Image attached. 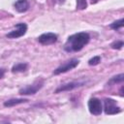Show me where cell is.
<instances>
[{
  "label": "cell",
  "instance_id": "1",
  "mask_svg": "<svg viewBox=\"0 0 124 124\" xmlns=\"http://www.w3.org/2000/svg\"><path fill=\"white\" fill-rule=\"evenodd\" d=\"M90 36L86 32H79L71 35L64 45V49L67 52H75L81 50L89 42Z\"/></svg>",
  "mask_w": 124,
  "mask_h": 124
},
{
  "label": "cell",
  "instance_id": "2",
  "mask_svg": "<svg viewBox=\"0 0 124 124\" xmlns=\"http://www.w3.org/2000/svg\"><path fill=\"white\" fill-rule=\"evenodd\" d=\"M104 109H105L106 114H109V115L116 114V113H119L121 111L120 108L116 104V101H114L113 99H110V98L105 99V101H104Z\"/></svg>",
  "mask_w": 124,
  "mask_h": 124
},
{
  "label": "cell",
  "instance_id": "3",
  "mask_svg": "<svg viewBox=\"0 0 124 124\" xmlns=\"http://www.w3.org/2000/svg\"><path fill=\"white\" fill-rule=\"evenodd\" d=\"M78 60L76 59V58H73V59H70L68 60L67 62H65L64 64L60 65L58 68H56L53 72L54 75H59V74H62V73H66V72H69L71 70H73L74 68H76L78 65Z\"/></svg>",
  "mask_w": 124,
  "mask_h": 124
},
{
  "label": "cell",
  "instance_id": "4",
  "mask_svg": "<svg viewBox=\"0 0 124 124\" xmlns=\"http://www.w3.org/2000/svg\"><path fill=\"white\" fill-rule=\"evenodd\" d=\"M44 82L43 80H38L36 82H34L33 84H30V85H27L23 88H21L19 90V94L20 95H33L35 93H37L43 86Z\"/></svg>",
  "mask_w": 124,
  "mask_h": 124
},
{
  "label": "cell",
  "instance_id": "5",
  "mask_svg": "<svg viewBox=\"0 0 124 124\" xmlns=\"http://www.w3.org/2000/svg\"><path fill=\"white\" fill-rule=\"evenodd\" d=\"M88 109L91 114L93 115H100L103 110L102 103L97 98H91L88 101Z\"/></svg>",
  "mask_w": 124,
  "mask_h": 124
},
{
  "label": "cell",
  "instance_id": "6",
  "mask_svg": "<svg viewBox=\"0 0 124 124\" xmlns=\"http://www.w3.org/2000/svg\"><path fill=\"white\" fill-rule=\"evenodd\" d=\"M26 31H27V25L25 23L20 22V23L16 24V29L8 33L6 36L7 38H10V39H16V38L23 36L26 33Z\"/></svg>",
  "mask_w": 124,
  "mask_h": 124
},
{
  "label": "cell",
  "instance_id": "7",
  "mask_svg": "<svg viewBox=\"0 0 124 124\" xmlns=\"http://www.w3.org/2000/svg\"><path fill=\"white\" fill-rule=\"evenodd\" d=\"M38 41L40 44L44 45V46H47V45H52L57 41V35L51 32L48 33H44L41 36H39Z\"/></svg>",
  "mask_w": 124,
  "mask_h": 124
},
{
  "label": "cell",
  "instance_id": "8",
  "mask_svg": "<svg viewBox=\"0 0 124 124\" xmlns=\"http://www.w3.org/2000/svg\"><path fill=\"white\" fill-rule=\"evenodd\" d=\"M84 84H85L84 81H72V82H69V83H66V84H63V85L59 86L55 90V93L64 92V91H70V90H73L75 88L80 87V86H82Z\"/></svg>",
  "mask_w": 124,
  "mask_h": 124
},
{
  "label": "cell",
  "instance_id": "9",
  "mask_svg": "<svg viewBox=\"0 0 124 124\" xmlns=\"http://www.w3.org/2000/svg\"><path fill=\"white\" fill-rule=\"evenodd\" d=\"M14 7L18 13H25L29 9V3L27 0H17L15 2Z\"/></svg>",
  "mask_w": 124,
  "mask_h": 124
},
{
  "label": "cell",
  "instance_id": "10",
  "mask_svg": "<svg viewBox=\"0 0 124 124\" xmlns=\"http://www.w3.org/2000/svg\"><path fill=\"white\" fill-rule=\"evenodd\" d=\"M25 102H27L26 99H22V98L17 99V98H15V99L7 100V101L4 103V106H5V107H8V108H11V107H14V106H16V105L25 103Z\"/></svg>",
  "mask_w": 124,
  "mask_h": 124
},
{
  "label": "cell",
  "instance_id": "11",
  "mask_svg": "<svg viewBox=\"0 0 124 124\" xmlns=\"http://www.w3.org/2000/svg\"><path fill=\"white\" fill-rule=\"evenodd\" d=\"M28 65L26 63H18L16 64L15 66H13L12 68V72L13 73H20V72H24L27 70Z\"/></svg>",
  "mask_w": 124,
  "mask_h": 124
},
{
  "label": "cell",
  "instance_id": "12",
  "mask_svg": "<svg viewBox=\"0 0 124 124\" xmlns=\"http://www.w3.org/2000/svg\"><path fill=\"white\" fill-rule=\"evenodd\" d=\"M123 22H124L123 18H120L119 20H116V21L112 22V23L109 25V27H110L111 29H113V30H118V29H120V28L123 27Z\"/></svg>",
  "mask_w": 124,
  "mask_h": 124
},
{
  "label": "cell",
  "instance_id": "13",
  "mask_svg": "<svg viewBox=\"0 0 124 124\" xmlns=\"http://www.w3.org/2000/svg\"><path fill=\"white\" fill-rule=\"evenodd\" d=\"M123 74H120V75H117L113 78H110V80L108 82V84H111V83H119V82H122L123 81Z\"/></svg>",
  "mask_w": 124,
  "mask_h": 124
},
{
  "label": "cell",
  "instance_id": "14",
  "mask_svg": "<svg viewBox=\"0 0 124 124\" xmlns=\"http://www.w3.org/2000/svg\"><path fill=\"white\" fill-rule=\"evenodd\" d=\"M87 7L86 0H77V9L78 10H84Z\"/></svg>",
  "mask_w": 124,
  "mask_h": 124
},
{
  "label": "cell",
  "instance_id": "15",
  "mask_svg": "<svg viewBox=\"0 0 124 124\" xmlns=\"http://www.w3.org/2000/svg\"><path fill=\"white\" fill-rule=\"evenodd\" d=\"M100 61H101V57H100V56H94L93 58L89 59L88 64H89L90 66H94V65L99 64V62H100Z\"/></svg>",
  "mask_w": 124,
  "mask_h": 124
},
{
  "label": "cell",
  "instance_id": "16",
  "mask_svg": "<svg viewBox=\"0 0 124 124\" xmlns=\"http://www.w3.org/2000/svg\"><path fill=\"white\" fill-rule=\"evenodd\" d=\"M123 46V42L122 41H117L111 44V47L112 48H121Z\"/></svg>",
  "mask_w": 124,
  "mask_h": 124
},
{
  "label": "cell",
  "instance_id": "17",
  "mask_svg": "<svg viewBox=\"0 0 124 124\" xmlns=\"http://www.w3.org/2000/svg\"><path fill=\"white\" fill-rule=\"evenodd\" d=\"M5 69H3V68H0V78H2L3 77H4V75H5Z\"/></svg>",
  "mask_w": 124,
  "mask_h": 124
}]
</instances>
